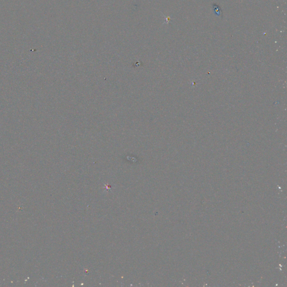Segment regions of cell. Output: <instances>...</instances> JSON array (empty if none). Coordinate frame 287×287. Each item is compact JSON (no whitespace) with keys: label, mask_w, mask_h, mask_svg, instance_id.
<instances>
[{"label":"cell","mask_w":287,"mask_h":287,"mask_svg":"<svg viewBox=\"0 0 287 287\" xmlns=\"http://www.w3.org/2000/svg\"><path fill=\"white\" fill-rule=\"evenodd\" d=\"M213 7H214V10L215 14L218 16H220L221 14V9H219V7L217 6L216 4H214Z\"/></svg>","instance_id":"obj_1"}]
</instances>
